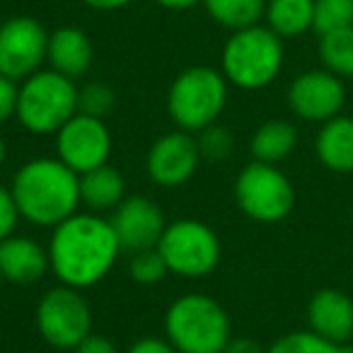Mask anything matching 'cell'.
Listing matches in <instances>:
<instances>
[{
	"label": "cell",
	"mask_w": 353,
	"mask_h": 353,
	"mask_svg": "<svg viewBox=\"0 0 353 353\" xmlns=\"http://www.w3.org/2000/svg\"><path fill=\"white\" fill-rule=\"evenodd\" d=\"M46 250L61 285L75 290L92 288L107 279L121 254L112 223L94 213H75L56 225Z\"/></svg>",
	"instance_id": "cell-1"
},
{
	"label": "cell",
	"mask_w": 353,
	"mask_h": 353,
	"mask_svg": "<svg viewBox=\"0 0 353 353\" xmlns=\"http://www.w3.org/2000/svg\"><path fill=\"white\" fill-rule=\"evenodd\" d=\"M20 218L37 228L61 225L78 213L80 174L59 157H34L15 172L10 184Z\"/></svg>",
	"instance_id": "cell-2"
},
{
	"label": "cell",
	"mask_w": 353,
	"mask_h": 353,
	"mask_svg": "<svg viewBox=\"0 0 353 353\" xmlns=\"http://www.w3.org/2000/svg\"><path fill=\"white\" fill-rule=\"evenodd\" d=\"M283 39L266 25H254L230 34L221 51V73L240 90H264L283 70Z\"/></svg>",
	"instance_id": "cell-3"
},
{
	"label": "cell",
	"mask_w": 353,
	"mask_h": 353,
	"mask_svg": "<svg viewBox=\"0 0 353 353\" xmlns=\"http://www.w3.org/2000/svg\"><path fill=\"white\" fill-rule=\"evenodd\" d=\"M165 339L176 353H223L230 343V317L203 293L176 298L165 312Z\"/></svg>",
	"instance_id": "cell-4"
},
{
	"label": "cell",
	"mask_w": 353,
	"mask_h": 353,
	"mask_svg": "<svg viewBox=\"0 0 353 353\" xmlns=\"http://www.w3.org/2000/svg\"><path fill=\"white\" fill-rule=\"evenodd\" d=\"M230 83L211 65H192L182 70L170 85L167 112L179 131L199 133L218 123L228 107Z\"/></svg>",
	"instance_id": "cell-5"
},
{
	"label": "cell",
	"mask_w": 353,
	"mask_h": 353,
	"mask_svg": "<svg viewBox=\"0 0 353 353\" xmlns=\"http://www.w3.org/2000/svg\"><path fill=\"white\" fill-rule=\"evenodd\" d=\"M78 94L75 80L51 68L39 70L22 80L15 117L34 136H56L78 114Z\"/></svg>",
	"instance_id": "cell-6"
},
{
	"label": "cell",
	"mask_w": 353,
	"mask_h": 353,
	"mask_svg": "<svg viewBox=\"0 0 353 353\" xmlns=\"http://www.w3.org/2000/svg\"><path fill=\"white\" fill-rule=\"evenodd\" d=\"M157 252L170 274L182 279H203L221 261V240L216 230L201 221H174L165 228Z\"/></svg>",
	"instance_id": "cell-7"
},
{
	"label": "cell",
	"mask_w": 353,
	"mask_h": 353,
	"mask_svg": "<svg viewBox=\"0 0 353 353\" xmlns=\"http://www.w3.org/2000/svg\"><path fill=\"white\" fill-rule=\"evenodd\" d=\"M235 201L256 223H281L295 206V189L279 165L252 160L235 179Z\"/></svg>",
	"instance_id": "cell-8"
},
{
	"label": "cell",
	"mask_w": 353,
	"mask_h": 353,
	"mask_svg": "<svg viewBox=\"0 0 353 353\" xmlns=\"http://www.w3.org/2000/svg\"><path fill=\"white\" fill-rule=\"evenodd\" d=\"M37 329L49 346L75 351L92 334V310L85 295L68 285H56L37 305Z\"/></svg>",
	"instance_id": "cell-9"
},
{
	"label": "cell",
	"mask_w": 353,
	"mask_h": 353,
	"mask_svg": "<svg viewBox=\"0 0 353 353\" xmlns=\"http://www.w3.org/2000/svg\"><path fill=\"white\" fill-rule=\"evenodd\" d=\"M49 32L39 20L27 15L10 17L0 25V75L27 80L46 63Z\"/></svg>",
	"instance_id": "cell-10"
},
{
	"label": "cell",
	"mask_w": 353,
	"mask_h": 353,
	"mask_svg": "<svg viewBox=\"0 0 353 353\" xmlns=\"http://www.w3.org/2000/svg\"><path fill=\"white\" fill-rule=\"evenodd\" d=\"M56 155L63 165H68L75 174H85L109 165L112 157V133L104 119H94L88 114H75L59 133H56Z\"/></svg>",
	"instance_id": "cell-11"
},
{
	"label": "cell",
	"mask_w": 353,
	"mask_h": 353,
	"mask_svg": "<svg viewBox=\"0 0 353 353\" xmlns=\"http://www.w3.org/2000/svg\"><path fill=\"white\" fill-rule=\"evenodd\" d=\"M288 107L298 119L307 123H327L339 117L346 104V88L339 75L327 68L305 70L295 75L288 85Z\"/></svg>",
	"instance_id": "cell-12"
},
{
	"label": "cell",
	"mask_w": 353,
	"mask_h": 353,
	"mask_svg": "<svg viewBox=\"0 0 353 353\" xmlns=\"http://www.w3.org/2000/svg\"><path fill=\"white\" fill-rule=\"evenodd\" d=\"M201 165L196 136L187 131H170L150 145L145 155L148 176L157 187L176 189L187 184Z\"/></svg>",
	"instance_id": "cell-13"
},
{
	"label": "cell",
	"mask_w": 353,
	"mask_h": 353,
	"mask_svg": "<svg viewBox=\"0 0 353 353\" xmlns=\"http://www.w3.org/2000/svg\"><path fill=\"white\" fill-rule=\"evenodd\" d=\"M112 213L114 216L109 218V223L117 232L121 252L126 250L131 254L143 250H155L167 228L162 208L141 194L126 196Z\"/></svg>",
	"instance_id": "cell-14"
},
{
	"label": "cell",
	"mask_w": 353,
	"mask_h": 353,
	"mask_svg": "<svg viewBox=\"0 0 353 353\" xmlns=\"http://www.w3.org/2000/svg\"><path fill=\"white\" fill-rule=\"evenodd\" d=\"M310 332L334 343H348L353 339V300L343 290L322 288L307 303Z\"/></svg>",
	"instance_id": "cell-15"
},
{
	"label": "cell",
	"mask_w": 353,
	"mask_h": 353,
	"mask_svg": "<svg viewBox=\"0 0 353 353\" xmlns=\"http://www.w3.org/2000/svg\"><path fill=\"white\" fill-rule=\"evenodd\" d=\"M51 271L49 250L25 235H10L0 242V274L3 281L30 285Z\"/></svg>",
	"instance_id": "cell-16"
},
{
	"label": "cell",
	"mask_w": 353,
	"mask_h": 353,
	"mask_svg": "<svg viewBox=\"0 0 353 353\" xmlns=\"http://www.w3.org/2000/svg\"><path fill=\"white\" fill-rule=\"evenodd\" d=\"M94 46L92 39L78 27H59L49 34V51H46V63L51 70L75 80L85 75L92 65Z\"/></svg>",
	"instance_id": "cell-17"
},
{
	"label": "cell",
	"mask_w": 353,
	"mask_h": 353,
	"mask_svg": "<svg viewBox=\"0 0 353 353\" xmlns=\"http://www.w3.org/2000/svg\"><path fill=\"white\" fill-rule=\"evenodd\" d=\"M314 152L327 170L336 174L353 172V119L339 114L322 123L314 138Z\"/></svg>",
	"instance_id": "cell-18"
},
{
	"label": "cell",
	"mask_w": 353,
	"mask_h": 353,
	"mask_svg": "<svg viewBox=\"0 0 353 353\" xmlns=\"http://www.w3.org/2000/svg\"><path fill=\"white\" fill-rule=\"evenodd\" d=\"M123 199H126V179L117 167L102 165L80 174V201L90 211H117Z\"/></svg>",
	"instance_id": "cell-19"
},
{
	"label": "cell",
	"mask_w": 353,
	"mask_h": 353,
	"mask_svg": "<svg viewBox=\"0 0 353 353\" xmlns=\"http://www.w3.org/2000/svg\"><path fill=\"white\" fill-rule=\"evenodd\" d=\"M298 145V131L290 121L283 119H269L254 133H252L250 150L256 162L279 165L283 162Z\"/></svg>",
	"instance_id": "cell-20"
},
{
	"label": "cell",
	"mask_w": 353,
	"mask_h": 353,
	"mask_svg": "<svg viewBox=\"0 0 353 353\" xmlns=\"http://www.w3.org/2000/svg\"><path fill=\"white\" fill-rule=\"evenodd\" d=\"M266 27L281 39H295L314 27V0H266Z\"/></svg>",
	"instance_id": "cell-21"
},
{
	"label": "cell",
	"mask_w": 353,
	"mask_h": 353,
	"mask_svg": "<svg viewBox=\"0 0 353 353\" xmlns=\"http://www.w3.org/2000/svg\"><path fill=\"white\" fill-rule=\"evenodd\" d=\"M203 8L213 22L237 32L259 25L266 12V0H203Z\"/></svg>",
	"instance_id": "cell-22"
},
{
	"label": "cell",
	"mask_w": 353,
	"mask_h": 353,
	"mask_svg": "<svg viewBox=\"0 0 353 353\" xmlns=\"http://www.w3.org/2000/svg\"><path fill=\"white\" fill-rule=\"evenodd\" d=\"M322 68L339 78H353V27L329 32L319 37L317 46Z\"/></svg>",
	"instance_id": "cell-23"
},
{
	"label": "cell",
	"mask_w": 353,
	"mask_h": 353,
	"mask_svg": "<svg viewBox=\"0 0 353 353\" xmlns=\"http://www.w3.org/2000/svg\"><path fill=\"white\" fill-rule=\"evenodd\" d=\"M266 353H353L348 343H334L317 336L314 332H288L276 339Z\"/></svg>",
	"instance_id": "cell-24"
},
{
	"label": "cell",
	"mask_w": 353,
	"mask_h": 353,
	"mask_svg": "<svg viewBox=\"0 0 353 353\" xmlns=\"http://www.w3.org/2000/svg\"><path fill=\"white\" fill-rule=\"evenodd\" d=\"M353 27V0H314V27L319 37Z\"/></svg>",
	"instance_id": "cell-25"
},
{
	"label": "cell",
	"mask_w": 353,
	"mask_h": 353,
	"mask_svg": "<svg viewBox=\"0 0 353 353\" xmlns=\"http://www.w3.org/2000/svg\"><path fill=\"white\" fill-rule=\"evenodd\" d=\"M196 145L201 152V160L208 162H223L230 157L232 148H235V138L221 123H213V126L203 128L196 133Z\"/></svg>",
	"instance_id": "cell-26"
},
{
	"label": "cell",
	"mask_w": 353,
	"mask_h": 353,
	"mask_svg": "<svg viewBox=\"0 0 353 353\" xmlns=\"http://www.w3.org/2000/svg\"><path fill=\"white\" fill-rule=\"evenodd\" d=\"M128 274H131V279L136 281V283L155 285L170 274V269H167L165 259H162V254L155 247V250L136 252V254L131 256V264H128Z\"/></svg>",
	"instance_id": "cell-27"
},
{
	"label": "cell",
	"mask_w": 353,
	"mask_h": 353,
	"mask_svg": "<svg viewBox=\"0 0 353 353\" xmlns=\"http://www.w3.org/2000/svg\"><path fill=\"white\" fill-rule=\"evenodd\" d=\"M117 107V94L102 83H90L78 94V112L94 119H107Z\"/></svg>",
	"instance_id": "cell-28"
},
{
	"label": "cell",
	"mask_w": 353,
	"mask_h": 353,
	"mask_svg": "<svg viewBox=\"0 0 353 353\" xmlns=\"http://www.w3.org/2000/svg\"><path fill=\"white\" fill-rule=\"evenodd\" d=\"M20 211H17L15 196H12L10 187L0 184V242L8 240L10 235H15L17 223H20Z\"/></svg>",
	"instance_id": "cell-29"
},
{
	"label": "cell",
	"mask_w": 353,
	"mask_h": 353,
	"mask_svg": "<svg viewBox=\"0 0 353 353\" xmlns=\"http://www.w3.org/2000/svg\"><path fill=\"white\" fill-rule=\"evenodd\" d=\"M17 83L0 75V126L15 119L17 114Z\"/></svg>",
	"instance_id": "cell-30"
},
{
	"label": "cell",
	"mask_w": 353,
	"mask_h": 353,
	"mask_svg": "<svg viewBox=\"0 0 353 353\" xmlns=\"http://www.w3.org/2000/svg\"><path fill=\"white\" fill-rule=\"evenodd\" d=\"M126 353H176V348L167 339L145 336V339H138L136 343H131V348Z\"/></svg>",
	"instance_id": "cell-31"
},
{
	"label": "cell",
	"mask_w": 353,
	"mask_h": 353,
	"mask_svg": "<svg viewBox=\"0 0 353 353\" xmlns=\"http://www.w3.org/2000/svg\"><path fill=\"white\" fill-rule=\"evenodd\" d=\"M75 353H119V348L114 346V341H109L102 334H90L88 339H83Z\"/></svg>",
	"instance_id": "cell-32"
},
{
	"label": "cell",
	"mask_w": 353,
	"mask_h": 353,
	"mask_svg": "<svg viewBox=\"0 0 353 353\" xmlns=\"http://www.w3.org/2000/svg\"><path fill=\"white\" fill-rule=\"evenodd\" d=\"M223 353H266V348L254 339H230Z\"/></svg>",
	"instance_id": "cell-33"
},
{
	"label": "cell",
	"mask_w": 353,
	"mask_h": 353,
	"mask_svg": "<svg viewBox=\"0 0 353 353\" xmlns=\"http://www.w3.org/2000/svg\"><path fill=\"white\" fill-rule=\"evenodd\" d=\"M85 6L92 8V10H102V12H112V10H123L136 0H83Z\"/></svg>",
	"instance_id": "cell-34"
},
{
	"label": "cell",
	"mask_w": 353,
	"mask_h": 353,
	"mask_svg": "<svg viewBox=\"0 0 353 353\" xmlns=\"http://www.w3.org/2000/svg\"><path fill=\"white\" fill-rule=\"evenodd\" d=\"M157 3L160 8L165 10H174V12H182V10H192L196 6H203V0H152Z\"/></svg>",
	"instance_id": "cell-35"
},
{
	"label": "cell",
	"mask_w": 353,
	"mask_h": 353,
	"mask_svg": "<svg viewBox=\"0 0 353 353\" xmlns=\"http://www.w3.org/2000/svg\"><path fill=\"white\" fill-rule=\"evenodd\" d=\"M6 160H8V145H6V141L0 138V167L6 165Z\"/></svg>",
	"instance_id": "cell-36"
},
{
	"label": "cell",
	"mask_w": 353,
	"mask_h": 353,
	"mask_svg": "<svg viewBox=\"0 0 353 353\" xmlns=\"http://www.w3.org/2000/svg\"><path fill=\"white\" fill-rule=\"evenodd\" d=\"M3 283H6V281H3V274H0V288H3Z\"/></svg>",
	"instance_id": "cell-37"
}]
</instances>
